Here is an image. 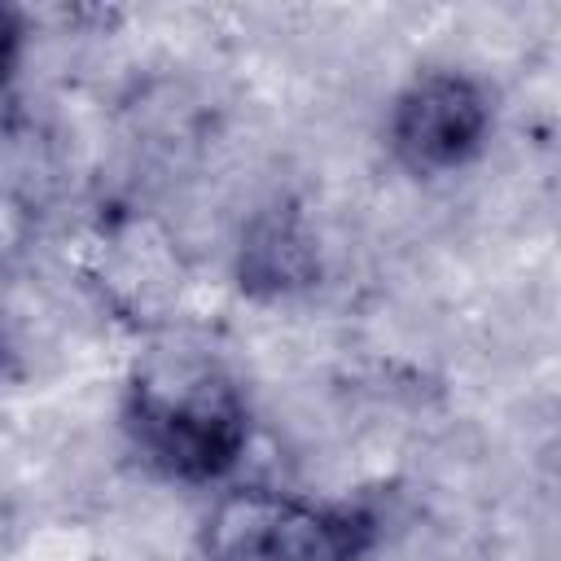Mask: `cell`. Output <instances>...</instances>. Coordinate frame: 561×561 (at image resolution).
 <instances>
[{"instance_id":"obj_1","label":"cell","mask_w":561,"mask_h":561,"mask_svg":"<svg viewBox=\"0 0 561 561\" xmlns=\"http://www.w3.org/2000/svg\"><path fill=\"white\" fill-rule=\"evenodd\" d=\"M118 430L153 478L188 491H219L237 482L245 465L254 408L219 359L158 351L136 359L123 377Z\"/></svg>"},{"instance_id":"obj_2","label":"cell","mask_w":561,"mask_h":561,"mask_svg":"<svg viewBox=\"0 0 561 561\" xmlns=\"http://www.w3.org/2000/svg\"><path fill=\"white\" fill-rule=\"evenodd\" d=\"M386 517L364 495H316L272 482H228L206 504L193 561H368Z\"/></svg>"},{"instance_id":"obj_3","label":"cell","mask_w":561,"mask_h":561,"mask_svg":"<svg viewBox=\"0 0 561 561\" xmlns=\"http://www.w3.org/2000/svg\"><path fill=\"white\" fill-rule=\"evenodd\" d=\"M500 96L465 66H421L412 70L381 123V145L390 162L412 180H447L482 162L495 140Z\"/></svg>"},{"instance_id":"obj_4","label":"cell","mask_w":561,"mask_h":561,"mask_svg":"<svg viewBox=\"0 0 561 561\" xmlns=\"http://www.w3.org/2000/svg\"><path fill=\"white\" fill-rule=\"evenodd\" d=\"M324 276V250L307 219V206L294 193H272L259 202L232 245V280L241 298L272 307L302 298Z\"/></svg>"},{"instance_id":"obj_5","label":"cell","mask_w":561,"mask_h":561,"mask_svg":"<svg viewBox=\"0 0 561 561\" xmlns=\"http://www.w3.org/2000/svg\"><path fill=\"white\" fill-rule=\"evenodd\" d=\"M26 48H31V18H26V9L0 0V96L13 88L22 61H26Z\"/></svg>"},{"instance_id":"obj_6","label":"cell","mask_w":561,"mask_h":561,"mask_svg":"<svg viewBox=\"0 0 561 561\" xmlns=\"http://www.w3.org/2000/svg\"><path fill=\"white\" fill-rule=\"evenodd\" d=\"M13 373H18V351H13L9 329H4V320H0V386H4Z\"/></svg>"}]
</instances>
